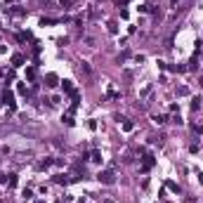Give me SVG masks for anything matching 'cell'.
Masks as SVG:
<instances>
[{
  "mask_svg": "<svg viewBox=\"0 0 203 203\" xmlns=\"http://www.w3.org/2000/svg\"><path fill=\"white\" fill-rule=\"evenodd\" d=\"M97 179L102 182V184H114V182H116V172H114V170H99Z\"/></svg>",
  "mask_w": 203,
  "mask_h": 203,
  "instance_id": "obj_1",
  "label": "cell"
},
{
  "mask_svg": "<svg viewBox=\"0 0 203 203\" xmlns=\"http://www.w3.org/2000/svg\"><path fill=\"white\" fill-rule=\"evenodd\" d=\"M2 102H5V104H7L9 109H12V111H14L17 102H14V92H12V90H5V92H2Z\"/></svg>",
  "mask_w": 203,
  "mask_h": 203,
  "instance_id": "obj_2",
  "label": "cell"
},
{
  "mask_svg": "<svg viewBox=\"0 0 203 203\" xmlns=\"http://www.w3.org/2000/svg\"><path fill=\"white\" fill-rule=\"evenodd\" d=\"M154 163H156V161H154V156H151V154H144V163H142V172H149L151 168H154Z\"/></svg>",
  "mask_w": 203,
  "mask_h": 203,
  "instance_id": "obj_3",
  "label": "cell"
},
{
  "mask_svg": "<svg viewBox=\"0 0 203 203\" xmlns=\"http://www.w3.org/2000/svg\"><path fill=\"white\" fill-rule=\"evenodd\" d=\"M45 85H47V88H57V85H59L57 73H47V76H45Z\"/></svg>",
  "mask_w": 203,
  "mask_h": 203,
  "instance_id": "obj_4",
  "label": "cell"
},
{
  "mask_svg": "<svg viewBox=\"0 0 203 203\" xmlns=\"http://www.w3.org/2000/svg\"><path fill=\"white\" fill-rule=\"evenodd\" d=\"M5 12L12 14V17H24V14H26V9H21L19 5H14V7H5Z\"/></svg>",
  "mask_w": 203,
  "mask_h": 203,
  "instance_id": "obj_5",
  "label": "cell"
},
{
  "mask_svg": "<svg viewBox=\"0 0 203 203\" xmlns=\"http://www.w3.org/2000/svg\"><path fill=\"white\" fill-rule=\"evenodd\" d=\"M54 161L52 158H45V161H38V163H35V170H47L50 168V165H52Z\"/></svg>",
  "mask_w": 203,
  "mask_h": 203,
  "instance_id": "obj_6",
  "label": "cell"
},
{
  "mask_svg": "<svg viewBox=\"0 0 203 203\" xmlns=\"http://www.w3.org/2000/svg\"><path fill=\"white\" fill-rule=\"evenodd\" d=\"M90 161H92V163H102V161H104V158H102V151L92 149V151H90Z\"/></svg>",
  "mask_w": 203,
  "mask_h": 203,
  "instance_id": "obj_7",
  "label": "cell"
},
{
  "mask_svg": "<svg viewBox=\"0 0 203 203\" xmlns=\"http://www.w3.org/2000/svg\"><path fill=\"white\" fill-rule=\"evenodd\" d=\"M62 90H64V95H71L73 92V80H62Z\"/></svg>",
  "mask_w": 203,
  "mask_h": 203,
  "instance_id": "obj_8",
  "label": "cell"
},
{
  "mask_svg": "<svg viewBox=\"0 0 203 203\" xmlns=\"http://www.w3.org/2000/svg\"><path fill=\"white\" fill-rule=\"evenodd\" d=\"M12 66H14V69L24 66V54H12Z\"/></svg>",
  "mask_w": 203,
  "mask_h": 203,
  "instance_id": "obj_9",
  "label": "cell"
},
{
  "mask_svg": "<svg viewBox=\"0 0 203 203\" xmlns=\"http://www.w3.org/2000/svg\"><path fill=\"white\" fill-rule=\"evenodd\" d=\"M196 69H198V54H194L189 59V66H187V71H196Z\"/></svg>",
  "mask_w": 203,
  "mask_h": 203,
  "instance_id": "obj_10",
  "label": "cell"
},
{
  "mask_svg": "<svg viewBox=\"0 0 203 203\" xmlns=\"http://www.w3.org/2000/svg\"><path fill=\"white\" fill-rule=\"evenodd\" d=\"M64 123L69 125V128H71L73 123H76V121H73V111H71V109H69V114H64Z\"/></svg>",
  "mask_w": 203,
  "mask_h": 203,
  "instance_id": "obj_11",
  "label": "cell"
},
{
  "mask_svg": "<svg viewBox=\"0 0 203 203\" xmlns=\"http://www.w3.org/2000/svg\"><path fill=\"white\" fill-rule=\"evenodd\" d=\"M7 187H9V189L17 187V175H7Z\"/></svg>",
  "mask_w": 203,
  "mask_h": 203,
  "instance_id": "obj_12",
  "label": "cell"
},
{
  "mask_svg": "<svg viewBox=\"0 0 203 203\" xmlns=\"http://www.w3.org/2000/svg\"><path fill=\"white\" fill-rule=\"evenodd\" d=\"M17 90H19V95H28V88H26V83H19V85H17Z\"/></svg>",
  "mask_w": 203,
  "mask_h": 203,
  "instance_id": "obj_13",
  "label": "cell"
},
{
  "mask_svg": "<svg viewBox=\"0 0 203 203\" xmlns=\"http://www.w3.org/2000/svg\"><path fill=\"white\" fill-rule=\"evenodd\" d=\"M50 24H57V19H40V26H50Z\"/></svg>",
  "mask_w": 203,
  "mask_h": 203,
  "instance_id": "obj_14",
  "label": "cell"
},
{
  "mask_svg": "<svg viewBox=\"0 0 203 203\" xmlns=\"http://www.w3.org/2000/svg\"><path fill=\"white\" fill-rule=\"evenodd\" d=\"M168 189H170V191H175V194H179V187H177L175 182H168Z\"/></svg>",
  "mask_w": 203,
  "mask_h": 203,
  "instance_id": "obj_15",
  "label": "cell"
},
{
  "mask_svg": "<svg viewBox=\"0 0 203 203\" xmlns=\"http://www.w3.org/2000/svg\"><path fill=\"white\" fill-rule=\"evenodd\" d=\"M26 78H28V80L35 78V69H26Z\"/></svg>",
  "mask_w": 203,
  "mask_h": 203,
  "instance_id": "obj_16",
  "label": "cell"
},
{
  "mask_svg": "<svg viewBox=\"0 0 203 203\" xmlns=\"http://www.w3.org/2000/svg\"><path fill=\"white\" fill-rule=\"evenodd\" d=\"M154 123H158V125H163V123H165V116H154Z\"/></svg>",
  "mask_w": 203,
  "mask_h": 203,
  "instance_id": "obj_17",
  "label": "cell"
},
{
  "mask_svg": "<svg viewBox=\"0 0 203 203\" xmlns=\"http://www.w3.org/2000/svg\"><path fill=\"white\" fill-rule=\"evenodd\" d=\"M123 130H125V132H130V130H132V123H130V121H123Z\"/></svg>",
  "mask_w": 203,
  "mask_h": 203,
  "instance_id": "obj_18",
  "label": "cell"
},
{
  "mask_svg": "<svg viewBox=\"0 0 203 203\" xmlns=\"http://www.w3.org/2000/svg\"><path fill=\"white\" fill-rule=\"evenodd\" d=\"M21 196H24V198H33V191H31V189H24V191H21Z\"/></svg>",
  "mask_w": 203,
  "mask_h": 203,
  "instance_id": "obj_19",
  "label": "cell"
},
{
  "mask_svg": "<svg viewBox=\"0 0 203 203\" xmlns=\"http://www.w3.org/2000/svg\"><path fill=\"white\" fill-rule=\"evenodd\" d=\"M191 130H194V135H201L203 132V125H191Z\"/></svg>",
  "mask_w": 203,
  "mask_h": 203,
  "instance_id": "obj_20",
  "label": "cell"
},
{
  "mask_svg": "<svg viewBox=\"0 0 203 203\" xmlns=\"http://www.w3.org/2000/svg\"><path fill=\"white\" fill-rule=\"evenodd\" d=\"M198 106H201V99H198V97H194V102H191V109H194V111H196Z\"/></svg>",
  "mask_w": 203,
  "mask_h": 203,
  "instance_id": "obj_21",
  "label": "cell"
},
{
  "mask_svg": "<svg viewBox=\"0 0 203 203\" xmlns=\"http://www.w3.org/2000/svg\"><path fill=\"white\" fill-rule=\"evenodd\" d=\"M177 95H179V97H184V95H189V90H187V88H177Z\"/></svg>",
  "mask_w": 203,
  "mask_h": 203,
  "instance_id": "obj_22",
  "label": "cell"
},
{
  "mask_svg": "<svg viewBox=\"0 0 203 203\" xmlns=\"http://www.w3.org/2000/svg\"><path fill=\"white\" fill-rule=\"evenodd\" d=\"M109 31H111V33H116V31H118V26H116V21H109Z\"/></svg>",
  "mask_w": 203,
  "mask_h": 203,
  "instance_id": "obj_23",
  "label": "cell"
},
{
  "mask_svg": "<svg viewBox=\"0 0 203 203\" xmlns=\"http://www.w3.org/2000/svg\"><path fill=\"white\" fill-rule=\"evenodd\" d=\"M88 128L90 130H97V121H88Z\"/></svg>",
  "mask_w": 203,
  "mask_h": 203,
  "instance_id": "obj_24",
  "label": "cell"
},
{
  "mask_svg": "<svg viewBox=\"0 0 203 203\" xmlns=\"http://www.w3.org/2000/svg\"><path fill=\"white\" fill-rule=\"evenodd\" d=\"M7 52V47H5V45H0V54H5Z\"/></svg>",
  "mask_w": 203,
  "mask_h": 203,
  "instance_id": "obj_25",
  "label": "cell"
},
{
  "mask_svg": "<svg viewBox=\"0 0 203 203\" xmlns=\"http://www.w3.org/2000/svg\"><path fill=\"white\" fill-rule=\"evenodd\" d=\"M35 203H43V201H35Z\"/></svg>",
  "mask_w": 203,
  "mask_h": 203,
  "instance_id": "obj_26",
  "label": "cell"
},
{
  "mask_svg": "<svg viewBox=\"0 0 203 203\" xmlns=\"http://www.w3.org/2000/svg\"><path fill=\"white\" fill-rule=\"evenodd\" d=\"M0 102H2V99H0Z\"/></svg>",
  "mask_w": 203,
  "mask_h": 203,
  "instance_id": "obj_27",
  "label": "cell"
}]
</instances>
